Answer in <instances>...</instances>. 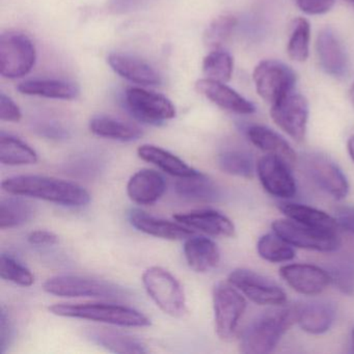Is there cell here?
Segmentation results:
<instances>
[{
  "label": "cell",
  "instance_id": "1",
  "mask_svg": "<svg viewBox=\"0 0 354 354\" xmlns=\"http://www.w3.org/2000/svg\"><path fill=\"white\" fill-rule=\"evenodd\" d=\"M1 187L16 196H28L67 207H82L91 196L84 187L72 182L46 176H14L3 180Z\"/></svg>",
  "mask_w": 354,
  "mask_h": 354
},
{
  "label": "cell",
  "instance_id": "2",
  "mask_svg": "<svg viewBox=\"0 0 354 354\" xmlns=\"http://www.w3.org/2000/svg\"><path fill=\"white\" fill-rule=\"evenodd\" d=\"M295 323L296 306L267 310L244 329L240 337V350L246 354L270 353Z\"/></svg>",
  "mask_w": 354,
  "mask_h": 354
},
{
  "label": "cell",
  "instance_id": "3",
  "mask_svg": "<svg viewBox=\"0 0 354 354\" xmlns=\"http://www.w3.org/2000/svg\"><path fill=\"white\" fill-rule=\"evenodd\" d=\"M49 312L57 316L84 319L124 327H146L151 325L150 319L146 315L120 304H57L49 306Z\"/></svg>",
  "mask_w": 354,
  "mask_h": 354
},
{
  "label": "cell",
  "instance_id": "4",
  "mask_svg": "<svg viewBox=\"0 0 354 354\" xmlns=\"http://www.w3.org/2000/svg\"><path fill=\"white\" fill-rule=\"evenodd\" d=\"M142 283L147 293L165 314L176 318L185 315L187 308L183 288L167 269L158 266L147 269Z\"/></svg>",
  "mask_w": 354,
  "mask_h": 354
},
{
  "label": "cell",
  "instance_id": "5",
  "mask_svg": "<svg viewBox=\"0 0 354 354\" xmlns=\"http://www.w3.org/2000/svg\"><path fill=\"white\" fill-rule=\"evenodd\" d=\"M47 293L61 297H92L122 299L127 292L111 281L80 275H57L47 279L43 286Z\"/></svg>",
  "mask_w": 354,
  "mask_h": 354
},
{
  "label": "cell",
  "instance_id": "6",
  "mask_svg": "<svg viewBox=\"0 0 354 354\" xmlns=\"http://www.w3.org/2000/svg\"><path fill=\"white\" fill-rule=\"evenodd\" d=\"M37 51L30 37L9 30L0 37V74L16 80L28 75L36 63Z\"/></svg>",
  "mask_w": 354,
  "mask_h": 354
},
{
  "label": "cell",
  "instance_id": "7",
  "mask_svg": "<svg viewBox=\"0 0 354 354\" xmlns=\"http://www.w3.org/2000/svg\"><path fill=\"white\" fill-rule=\"evenodd\" d=\"M212 295L215 331L219 339L230 341L235 337L238 325L245 313V298L229 281L216 283Z\"/></svg>",
  "mask_w": 354,
  "mask_h": 354
},
{
  "label": "cell",
  "instance_id": "8",
  "mask_svg": "<svg viewBox=\"0 0 354 354\" xmlns=\"http://www.w3.org/2000/svg\"><path fill=\"white\" fill-rule=\"evenodd\" d=\"M272 231L293 248L316 252H335L341 245L337 233L306 227L290 218L273 221Z\"/></svg>",
  "mask_w": 354,
  "mask_h": 354
},
{
  "label": "cell",
  "instance_id": "9",
  "mask_svg": "<svg viewBox=\"0 0 354 354\" xmlns=\"http://www.w3.org/2000/svg\"><path fill=\"white\" fill-rule=\"evenodd\" d=\"M257 92L271 105L291 94L296 84V74L281 62L268 59L257 66L252 74Z\"/></svg>",
  "mask_w": 354,
  "mask_h": 354
},
{
  "label": "cell",
  "instance_id": "10",
  "mask_svg": "<svg viewBox=\"0 0 354 354\" xmlns=\"http://www.w3.org/2000/svg\"><path fill=\"white\" fill-rule=\"evenodd\" d=\"M229 281L259 306H281L287 301V295L279 286L256 271L235 269L230 273Z\"/></svg>",
  "mask_w": 354,
  "mask_h": 354
},
{
  "label": "cell",
  "instance_id": "11",
  "mask_svg": "<svg viewBox=\"0 0 354 354\" xmlns=\"http://www.w3.org/2000/svg\"><path fill=\"white\" fill-rule=\"evenodd\" d=\"M125 102L136 119L151 125H161L176 115L175 106L167 97L142 88H128Z\"/></svg>",
  "mask_w": 354,
  "mask_h": 354
},
{
  "label": "cell",
  "instance_id": "12",
  "mask_svg": "<svg viewBox=\"0 0 354 354\" xmlns=\"http://www.w3.org/2000/svg\"><path fill=\"white\" fill-rule=\"evenodd\" d=\"M273 122L290 136L300 142L306 138L308 121V103L306 97L291 94L271 105Z\"/></svg>",
  "mask_w": 354,
  "mask_h": 354
},
{
  "label": "cell",
  "instance_id": "13",
  "mask_svg": "<svg viewBox=\"0 0 354 354\" xmlns=\"http://www.w3.org/2000/svg\"><path fill=\"white\" fill-rule=\"evenodd\" d=\"M304 167L313 182L335 200H344L349 194L347 178L328 157L321 154L308 155L304 158Z\"/></svg>",
  "mask_w": 354,
  "mask_h": 354
},
{
  "label": "cell",
  "instance_id": "14",
  "mask_svg": "<svg viewBox=\"0 0 354 354\" xmlns=\"http://www.w3.org/2000/svg\"><path fill=\"white\" fill-rule=\"evenodd\" d=\"M291 169L281 157L270 154L261 157L257 165V173L264 189L279 198H293L297 192Z\"/></svg>",
  "mask_w": 354,
  "mask_h": 354
},
{
  "label": "cell",
  "instance_id": "15",
  "mask_svg": "<svg viewBox=\"0 0 354 354\" xmlns=\"http://www.w3.org/2000/svg\"><path fill=\"white\" fill-rule=\"evenodd\" d=\"M279 275L294 291L302 295H318L331 283L329 272L315 265H285L279 269Z\"/></svg>",
  "mask_w": 354,
  "mask_h": 354
},
{
  "label": "cell",
  "instance_id": "16",
  "mask_svg": "<svg viewBox=\"0 0 354 354\" xmlns=\"http://www.w3.org/2000/svg\"><path fill=\"white\" fill-rule=\"evenodd\" d=\"M316 53L325 73L335 78L345 77L349 70L347 53L331 28H323L316 41Z\"/></svg>",
  "mask_w": 354,
  "mask_h": 354
},
{
  "label": "cell",
  "instance_id": "17",
  "mask_svg": "<svg viewBox=\"0 0 354 354\" xmlns=\"http://www.w3.org/2000/svg\"><path fill=\"white\" fill-rule=\"evenodd\" d=\"M196 86L201 94L225 111L238 115H252L256 111V107L252 102L223 82L204 78L198 80Z\"/></svg>",
  "mask_w": 354,
  "mask_h": 354
},
{
  "label": "cell",
  "instance_id": "18",
  "mask_svg": "<svg viewBox=\"0 0 354 354\" xmlns=\"http://www.w3.org/2000/svg\"><path fill=\"white\" fill-rule=\"evenodd\" d=\"M129 221L138 231L154 237L161 238V239H187L194 234L192 227H186L180 223H173V221L153 216L138 209L130 211Z\"/></svg>",
  "mask_w": 354,
  "mask_h": 354
},
{
  "label": "cell",
  "instance_id": "19",
  "mask_svg": "<svg viewBox=\"0 0 354 354\" xmlns=\"http://www.w3.org/2000/svg\"><path fill=\"white\" fill-rule=\"evenodd\" d=\"M174 218L186 227L200 230L208 235L223 237H233L235 235V225L233 221L223 213L211 209L179 213L174 215Z\"/></svg>",
  "mask_w": 354,
  "mask_h": 354
},
{
  "label": "cell",
  "instance_id": "20",
  "mask_svg": "<svg viewBox=\"0 0 354 354\" xmlns=\"http://www.w3.org/2000/svg\"><path fill=\"white\" fill-rule=\"evenodd\" d=\"M297 324L310 335H322L333 326L337 310L331 302L313 300L296 306Z\"/></svg>",
  "mask_w": 354,
  "mask_h": 354
},
{
  "label": "cell",
  "instance_id": "21",
  "mask_svg": "<svg viewBox=\"0 0 354 354\" xmlns=\"http://www.w3.org/2000/svg\"><path fill=\"white\" fill-rule=\"evenodd\" d=\"M167 189L165 177L158 171L144 169L130 178L127 194L130 200L142 206L155 204Z\"/></svg>",
  "mask_w": 354,
  "mask_h": 354
},
{
  "label": "cell",
  "instance_id": "22",
  "mask_svg": "<svg viewBox=\"0 0 354 354\" xmlns=\"http://www.w3.org/2000/svg\"><path fill=\"white\" fill-rule=\"evenodd\" d=\"M107 59L115 73L130 82L142 86H157L161 82L158 72L142 59L123 53H111Z\"/></svg>",
  "mask_w": 354,
  "mask_h": 354
},
{
  "label": "cell",
  "instance_id": "23",
  "mask_svg": "<svg viewBox=\"0 0 354 354\" xmlns=\"http://www.w3.org/2000/svg\"><path fill=\"white\" fill-rule=\"evenodd\" d=\"M184 254L188 266L198 273L212 270L221 261L218 246L204 236L187 238L184 244Z\"/></svg>",
  "mask_w": 354,
  "mask_h": 354
},
{
  "label": "cell",
  "instance_id": "24",
  "mask_svg": "<svg viewBox=\"0 0 354 354\" xmlns=\"http://www.w3.org/2000/svg\"><path fill=\"white\" fill-rule=\"evenodd\" d=\"M248 136L257 148L268 154L281 157L290 167H293L297 162V155L289 142L270 128L261 125L250 126L248 129Z\"/></svg>",
  "mask_w": 354,
  "mask_h": 354
},
{
  "label": "cell",
  "instance_id": "25",
  "mask_svg": "<svg viewBox=\"0 0 354 354\" xmlns=\"http://www.w3.org/2000/svg\"><path fill=\"white\" fill-rule=\"evenodd\" d=\"M138 154L142 160L152 163L165 173L177 178L194 177L200 174V171L186 165L179 157L160 147L142 145L138 148Z\"/></svg>",
  "mask_w": 354,
  "mask_h": 354
},
{
  "label": "cell",
  "instance_id": "26",
  "mask_svg": "<svg viewBox=\"0 0 354 354\" xmlns=\"http://www.w3.org/2000/svg\"><path fill=\"white\" fill-rule=\"evenodd\" d=\"M86 337L115 353L142 354L148 352L146 346L140 339L111 329L91 328L86 331Z\"/></svg>",
  "mask_w": 354,
  "mask_h": 354
},
{
  "label": "cell",
  "instance_id": "27",
  "mask_svg": "<svg viewBox=\"0 0 354 354\" xmlns=\"http://www.w3.org/2000/svg\"><path fill=\"white\" fill-rule=\"evenodd\" d=\"M279 209L287 218L306 227L333 232V233H337L339 229L335 217L330 216L319 209L313 208L306 205L295 204V203H281L279 204Z\"/></svg>",
  "mask_w": 354,
  "mask_h": 354
},
{
  "label": "cell",
  "instance_id": "28",
  "mask_svg": "<svg viewBox=\"0 0 354 354\" xmlns=\"http://www.w3.org/2000/svg\"><path fill=\"white\" fill-rule=\"evenodd\" d=\"M17 90L28 96L44 97V98L73 100L80 95L77 84L65 80H32L21 82Z\"/></svg>",
  "mask_w": 354,
  "mask_h": 354
},
{
  "label": "cell",
  "instance_id": "29",
  "mask_svg": "<svg viewBox=\"0 0 354 354\" xmlns=\"http://www.w3.org/2000/svg\"><path fill=\"white\" fill-rule=\"evenodd\" d=\"M90 130L95 136L120 142H132L142 136V131L138 126L103 115L91 120Z\"/></svg>",
  "mask_w": 354,
  "mask_h": 354
},
{
  "label": "cell",
  "instance_id": "30",
  "mask_svg": "<svg viewBox=\"0 0 354 354\" xmlns=\"http://www.w3.org/2000/svg\"><path fill=\"white\" fill-rule=\"evenodd\" d=\"M176 190L182 198L198 202H216L221 198L216 184L202 173L194 177L179 178Z\"/></svg>",
  "mask_w": 354,
  "mask_h": 354
},
{
  "label": "cell",
  "instance_id": "31",
  "mask_svg": "<svg viewBox=\"0 0 354 354\" xmlns=\"http://www.w3.org/2000/svg\"><path fill=\"white\" fill-rule=\"evenodd\" d=\"M0 161L10 167L35 165L38 154L24 140L3 132L0 134Z\"/></svg>",
  "mask_w": 354,
  "mask_h": 354
},
{
  "label": "cell",
  "instance_id": "32",
  "mask_svg": "<svg viewBox=\"0 0 354 354\" xmlns=\"http://www.w3.org/2000/svg\"><path fill=\"white\" fill-rule=\"evenodd\" d=\"M34 207L19 198H3L0 203V229H14L32 219Z\"/></svg>",
  "mask_w": 354,
  "mask_h": 354
},
{
  "label": "cell",
  "instance_id": "33",
  "mask_svg": "<svg viewBox=\"0 0 354 354\" xmlns=\"http://www.w3.org/2000/svg\"><path fill=\"white\" fill-rule=\"evenodd\" d=\"M257 250L261 258L270 263L290 262L295 258V250L291 244L273 232L265 234L259 239Z\"/></svg>",
  "mask_w": 354,
  "mask_h": 354
},
{
  "label": "cell",
  "instance_id": "34",
  "mask_svg": "<svg viewBox=\"0 0 354 354\" xmlns=\"http://www.w3.org/2000/svg\"><path fill=\"white\" fill-rule=\"evenodd\" d=\"M234 61L232 55L223 49H214L203 61V72L206 78L215 82H225L231 80Z\"/></svg>",
  "mask_w": 354,
  "mask_h": 354
},
{
  "label": "cell",
  "instance_id": "35",
  "mask_svg": "<svg viewBox=\"0 0 354 354\" xmlns=\"http://www.w3.org/2000/svg\"><path fill=\"white\" fill-rule=\"evenodd\" d=\"M219 169L227 175L252 179L254 175V159L243 151H225L217 158Z\"/></svg>",
  "mask_w": 354,
  "mask_h": 354
},
{
  "label": "cell",
  "instance_id": "36",
  "mask_svg": "<svg viewBox=\"0 0 354 354\" xmlns=\"http://www.w3.org/2000/svg\"><path fill=\"white\" fill-rule=\"evenodd\" d=\"M310 26L308 20L298 18L294 21L287 51L290 59L295 62H306L310 51Z\"/></svg>",
  "mask_w": 354,
  "mask_h": 354
},
{
  "label": "cell",
  "instance_id": "37",
  "mask_svg": "<svg viewBox=\"0 0 354 354\" xmlns=\"http://www.w3.org/2000/svg\"><path fill=\"white\" fill-rule=\"evenodd\" d=\"M237 24L235 16L231 14H223L215 18L205 32V46L212 50L221 48V46L229 40Z\"/></svg>",
  "mask_w": 354,
  "mask_h": 354
},
{
  "label": "cell",
  "instance_id": "38",
  "mask_svg": "<svg viewBox=\"0 0 354 354\" xmlns=\"http://www.w3.org/2000/svg\"><path fill=\"white\" fill-rule=\"evenodd\" d=\"M0 275L6 281L21 287H30L35 283L32 271L11 254H3L0 257Z\"/></svg>",
  "mask_w": 354,
  "mask_h": 354
},
{
  "label": "cell",
  "instance_id": "39",
  "mask_svg": "<svg viewBox=\"0 0 354 354\" xmlns=\"http://www.w3.org/2000/svg\"><path fill=\"white\" fill-rule=\"evenodd\" d=\"M329 274L331 281L337 286L339 291L348 295L354 294V266L348 263H342L341 265L333 267Z\"/></svg>",
  "mask_w": 354,
  "mask_h": 354
},
{
  "label": "cell",
  "instance_id": "40",
  "mask_svg": "<svg viewBox=\"0 0 354 354\" xmlns=\"http://www.w3.org/2000/svg\"><path fill=\"white\" fill-rule=\"evenodd\" d=\"M22 113L18 105L7 95L0 94V119L6 122L17 123L21 120Z\"/></svg>",
  "mask_w": 354,
  "mask_h": 354
},
{
  "label": "cell",
  "instance_id": "41",
  "mask_svg": "<svg viewBox=\"0 0 354 354\" xmlns=\"http://www.w3.org/2000/svg\"><path fill=\"white\" fill-rule=\"evenodd\" d=\"M335 3V0H296L298 8L308 15L327 13Z\"/></svg>",
  "mask_w": 354,
  "mask_h": 354
},
{
  "label": "cell",
  "instance_id": "42",
  "mask_svg": "<svg viewBox=\"0 0 354 354\" xmlns=\"http://www.w3.org/2000/svg\"><path fill=\"white\" fill-rule=\"evenodd\" d=\"M335 219L337 227L348 233L354 234V207L341 206L335 210Z\"/></svg>",
  "mask_w": 354,
  "mask_h": 354
},
{
  "label": "cell",
  "instance_id": "43",
  "mask_svg": "<svg viewBox=\"0 0 354 354\" xmlns=\"http://www.w3.org/2000/svg\"><path fill=\"white\" fill-rule=\"evenodd\" d=\"M28 241L32 245H55L59 243V236L46 230H38L30 233Z\"/></svg>",
  "mask_w": 354,
  "mask_h": 354
},
{
  "label": "cell",
  "instance_id": "44",
  "mask_svg": "<svg viewBox=\"0 0 354 354\" xmlns=\"http://www.w3.org/2000/svg\"><path fill=\"white\" fill-rule=\"evenodd\" d=\"M11 339V325H10L9 318L5 310H1L0 315V352L5 353L8 345Z\"/></svg>",
  "mask_w": 354,
  "mask_h": 354
},
{
  "label": "cell",
  "instance_id": "45",
  "mask_svg": "<svg viewBox=\"0 0 354 354\" xmlns=\"http://www.w3.org/2000/svg\"><path fill=\"white\" fill-rule=\"evenodd\" d=\"M348 153H349L350 157H351L352 161L354 162V136L349 138L347 144Z\"/></svg>",
  "mask_w": 354,
  "mask_h": 354
},
{
  "label": "cell",
  "instance_id": "46",
  "mask_svg": "<svg viewBox=\"0 0 354 354\" xmlns=\"http://www.w3.org/2000/svg\"><path fill=\"white\" fill-rule=\"evenodd\" d=\"M350 99H351L352 104L354 105V84H352L351 88H350Z\"/></svg>",
  "mask_w": 354,
  "mask_h": 354
},
{
  "label": "cell",
  "instance_id": "47",
  "mask_svg": "<svg viewBox=\"0 0 354 354\" xmlns=\"http://www.w3.org/2000/svg\"><path fill=\"white\" fill-rule=\"evenodd\" d=\"M351 352L354 353V328L351 331Z\"/></svg>",
  "mask_w": 354,
  "mask_h": 354
},
{
  "label": "cell",
  "instance_id": "48",
  "mask_svg": "<svg viewBox=\"0 0 354 354\" xmlns=\"http://www.w3.org/2000/svg\"><path fill=\"white\" fill-rule=\"evenodd\" d=\"M345 1H347L350 5L354 6V0H345Z\"/></svg>",
  "mask_w": 354,
  "mask_h": 354
}]
</instances>
